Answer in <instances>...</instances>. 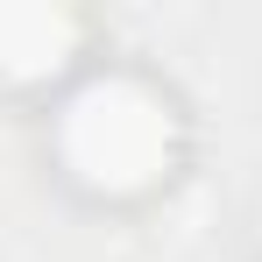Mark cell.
Returning <instances> with one entry per match:
<instances>
[{
    "label": "cell",
    "mask_w": 262,
    "mask_h": 262,
    "mask_svg": "<svg viewBox=\"0 0 262 262\" xmlns=\"http://www.w3.org/2000/svg\"><path fill=\"white\" fill-rule=\"evenodd\" d=\"M170 149H177L170 106L135 78H99L64 106V156L99 191H142L170 163Z\"/></svg>",
    "instance_id": "1"
},
{
    "label": "cell",
    "mask_w": 262,
    "mask_h": 262,
    "mask_svg": "<svg viewBox=\"0 0 262 262\" xmlns=\"http://www.w3.org/2000/svg\"><path fill=\"white\" fill-rule=\"evenodd\" d=\"M78 43V21L64 7H36V0H14L0 7V71L7 78H43L57 71Z\"/></svg>",
    "instance_id": "2"
}]
</instances>
